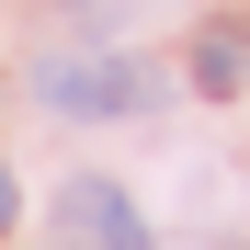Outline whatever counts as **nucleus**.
Returning <instances> with one entry per match:
<instances>
[{
	"label": "nucleus",
	"instance_id": "1",
	"mask_svg": "<svg viewBox=\"0 0 250 250\" xmlns=\"http://www.w3.org/2000/svg\"><path fill=\"white\" fill-rule=\"evenodd\" d=\"M34 91H46V114H159L171 80L137 68V57H46Z\"/></svg>",
	"mask_w": 250,
	"mask_h": 250
},
{
	"label": "nucleus",
	"instance_id": "2",
	"mask_svg": "<svg viewBox=\"0 0 250 250\" xmlns=\"http://www.w3.org/2000/svg\"><path fill=\"white\" fill-rule=\"evenodd\" d=\"M46 228H57V250H148V216H137L114 182H91V171L57 193V216H46Z\"/></svg>",
	"mask_w": 250,
	"mask_h": 250
},
{
	"label": "nucleus",
	"instance_id": "3",
	"mask_svg": "<svg viewBox=\"0 0 250 250\" xmlns=\"http://www.w3.org/2000/svg\"><path fill=\"white\" fill-rule=\"evenodd\" d=\"M239 80H250V46H239V34H205V46H193V91H239Z\"/></svg>",
	"mask_w": 250,
	"mask_h": 250
},
{
	"label": "nucleus",
	"instance_id": "4",
	"mask_svg": "<svg viewBox=\"0 0 250 250\" xmlns=\"http://www.w3.org/2000/svg\"><path fill=\"white\" fill-rule=\"evenodd\" d=\"M68 12H137V0H68Z\"/></svg>",
	"mask_w": 250,
	"mask_h": 250
},
{
	"label": "nucleus",
	"instance_id": "5",
	"mask_svg": "<svg viewBox=\"0 0 250 250\" xmlns=\"http://www.w3.org/2000/svg\"><path fill=\"white\" fill-rule=\"evenodd\" d=\"M0 239H12V171H0Z\"/></svg>",
	"mask_w": 250,
	"mask_h": 250
}]
</instances>
